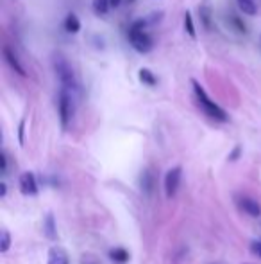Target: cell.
Instances as JSON below:
<instances>
[{"instance_id": "cell-1", "label": "cell", "mask_w": 261, "mask_h": 264, "mask_svg": "<svg viewBox=\"0 0 261 264\" xmlns=\"http://www.w3.org/2000/svg\"><path fill=\"white\" fill-rule=\"evenodd\" d=\"M192 86H193V94L197 97V104L201 106V110L204 111L208 117H211L213 121H218V123H227V121H229L226 110L220 108L218 104L206 94V90L202 88V84L199 83V81L192 79Z\"/></svg>"}, {"instance_id": "cell-2", "label": "cell", "mask_w": 261, "mask_h": 264, "mask_svg": "<svg viewBox=\"0 0 261 264\" xmlns=\"http://www.w3.org/2000/svg\"><path fill=\"white\" fill-rule=\"evenodd\" d=\"M145 25H147V20H138V22H134L133 25L129 27V31H127L129 43L140 54H147L154 49V40L145 31Z\"/></svg>"}, {"instance_id": "cell-3", "label": "cell", "mask_w": 261, "mask_h": 264, "mask_svg": "<svg viewBox=\"0 0 261 264\" xmlns=\"http://www.w3.org/2000/svg\"><path fill=\"white\" fill-rule=\"evenodd\" d=\"M54 70H56L57 79H59L61 86L66 88V90L72 92V94L79 92V88H81L79 79H77L72 65H70V63L66 62L63 56H57L56 60H54Z\"/></svg>"}, {"instance_id": "cell-4", "label": "cell", "mask_w": 261, "mask_h": 264, "mask_svg": "<svg viewBox=\"0 0 261 264\" xmlns=\"http://www.w3.org/2000/svg\"><path fill=\"white\" fill-rule=\"evenodd\" d=\"M57 111H59L61 126H63V130H66L73 115V97H72V92H68V90L63 86H61L59 97H57Z\"/></svg>"}, {"instance_id": "cell-5", "label": "cell", "mask_w": 261, "mask_h": 264, "mask_svg": "<svg viewBox=\"0 0 261 264\" xmlns=\"http://www.w3.org/2000/svg\"><path fill=\"white\" fill-rule=\"evenodd\" d=\"M181 174H182V169L179 167V165H175V167H172L170 171L167 172V176H165V194H167L168 198H174L175 192H177L179 184H181Z\"/></svg>"}, {"instance_id": "cell-6", "label": "cell", "mask_w": 261, "mask_h": 264, "mask_svg": "<svg viewBox=\"0 0 261 264\" xmlns=\"http://www.w3.org/2000/svg\"><path fill=\"white\" fill-rule=\"evenodd\" d=\"M20 192L25 196L38 194V182H36V176L30 171L22 172V176H20Z\"/></svg>"}, {"instance_id": "cell-7", "label": "cell", "mask_w": 261, "mask_h": 264, "mask_svg": "<svg viewBox=\"0 0 261 264\" xmlns=\"http://www.w3.org/2000/svg\"><path fill=\"white\" fill-rule=\"evenodd\" d=\"M236 203H238V207L242 209L245 214L252 216V218H257L261 216V205L252 198H247V196H238L236 198Z\"/></svg>"}, {"instance_id": "cell-8", "label": "cell", "mask_w": 261, "mask_h": 264, "mask_svg": "<svg viewBox=\"0 0 261 264\" xmlns=\"http://www.w3.org/2000/svg\"><path fill=\"white\" fill-rule=\"evenodd\" d=\"M2 54H4V60L8 62V65L11 67V69L15 70V72L18 74V76H22V77L27 76L25 69H23L22 63H20L18 56H16V54L11 50V47H9V45H4V49H2Z\"/></svg>"}, {"instance_id": "cell-9", "label": "cell", "mask_w": 261, "mask_h": 264, "mask_svg": "<svg viewBox=\"0 0 261 264\" xmlns=\"http://www.w3.org/2000/svg\"><path fill=\"white\" fill-rule=\"evenodd\" d=\"M47 264H70L68 253L63 246H52L49 250V260Z\"/></svg>"}, {"instance_id": "cell-10", "label": "cell", "mask_w": 261, "mask_h": 264, "mask_svg": "<svg viewBox=\"0 0 261 264\" xmlns=\"http://www.w3.org/2000/svg\"><path fill=\"white\" fill-rule=\"evenodd\" d=\"M140 189L145 196H151L154 191V174H152L151 169H145L140 174Z\"/></svg>"}, {"instance_id": "cell-11", "label": "cell", "mask_w": 261, "mask_h": 264, "mask_svg": "<svg viewBox=\"0 0 261 264\" xmlns=\"http://www.w3.org/2000/svg\"><path fill=\"white\" fill-rule=\"evenodd\" d=\"M64 31L70 33V35H77L81 31V20L77 18V15L68 13L66 18H64Z\"/></svg>"}, {"instance_id": "cell-12", "label": "cell", "mask_w": 261, "mask_h": 264, "mask_svg": "<svg viewBox=\"0 0 261 264\" xmlns=\"http://www.w3.org/2000/svg\"><path fill=\"white\" fill-rule=\"evenodd\" d=\"M236 2H238V8H240V11H242L243 15L254 16L257 13L256 0H236Z\"/></svg>"}, {"instance_id": "cell-13", "label": "cell", "mask_w": 261, "mask_h": 264, "mask_svg": "<svg viewBox=\"0 0 261 264\" xmlns=\"http://www.w3.org/2000/svg\"><path fill=\"white\" fill-rule=\"evenodd\" d=\"M43 232L49 239H56L57 238V232H56V221H54V216L52 214H47L45 223H43Z\"/></svg>"}, {"instance_id": "cell-14", "label": "cell", "mask_w": 261, "mask_h": 264, "mask_svg": "<svg viewBox=\"0 0 261 264\" xmlns=\"http://www.w3.org/2000/svg\"><path fill=\"white\" fill-rule=\"evenodd\" d=\"M138 79H140V83L147 84V86H156V84H158V79H156L154 72H151L148 69H140Z\"/></svg>"}, {"instance_id": "cell-15", "label": "cell", "mask_w": 261, "mask_h": 264, "mask_svg": "<svg viewBox=\"0 0 261 264\" xmlns=\"http://www.w3.org/2000/svg\"><path fill=\"white\" fill-rule=\"evenodd\" d=\"M109 8H111L109 0H93V2H91V9H93L95 15H99V16L107 15Z\"/></svg>"}, {"instance_id": "cell-16", "label": "cell", "mask_w": 261, "mask_h": 264, "mask_svg": "<svg viewBox=\"0 0 261 264\" xmlns=\"http://www.w3.org/2000/svg\"><path fill=\"white\" fill-rule=\"evenodd\" d=\"M109 257H111V260H115V262H127L129 260V252L127 250H124V248H113L109 252Z\"/></svg>"}, {"instance_id": "cell-17", "label": "cell", "mask_w": 261, "mask_h": 264, "mask_svg": "<svg viewBox=\"0 0 261 264\" xmlns=\"http://www.w3.org/2000/svg\"><path fill=\"white\" fill-rule=\"evenodd\" d=\"M184 31L188 33L190 38H197V33H195V23H193V16L190 11L184 13Z\"/></svg>"}, {"instance_id": "cell-18", "label": "cell", "mask_w": 261, "mask_h": 264, "mask_svg": "<svg viewBox=\"0 0 261 264\" xmlns=\"http://www.w3.org/2000/svg\"><path fill=\"white\" fill-rule=\"evenodd\" d=\"M0 238H2V239H0V241H2V243H0V252L6 253L9 250V246H11V233H9L8 230L4 228V230H2V233H0Z\"/></svg>"}, {"instance_id": "cell-19", "label": "cell", "mask_w": 261, "mask_h": 264, "mask_svg": "<svg viewBox=\"0 0 261 264\" xmlns=\"http://www.w3.org/2000/svg\"><path fill=\"white\" fill-rule=\"evenodd\" d=\"M199 11H201L202 22H204L206 29H209V27H211V23H209V20H211V8H209V6H202Z\"/></svg>"}, {"instance_id": "cell-20", "label": "cell", "mask_w": 261, "mask_h": 264, "mask_svg": "<svg viewBox=\"0 0 261 264\" xmlns=\"http://www.w3.org/2000/svg\"><path fill=\"white\" fill-rule=\"evenodd\" d=\"M250 252H252L254 255L261 257V241H252V243H250Z\"/></svg>"}, {"instance_id": "cell-21", "label": "cell", "mask_w": 261, "mask_h": 264, "mask_svg": "<svg viewBox=\"0 0 261 264\" xmlns=\"http://www.w3.org/2000/svg\"><path fill=\"white\" fill-rule=\"evenodd\" d=\"M6 169H8V158H6V153L0 155V171L6 172Z\"/></svg>"}, {"instance_id": "cell-22", "label": "cell", "mask_w": 261, "mask_h": 264, "mask_svg": "<svg viewBox=\"0 0 261 264\" xmlns=\"http://www.w3.org/2000/svg\"><path fill=\"white\" fill-rule=\"evenodd\" d=\"M240 153H242V148H240V145H236L235 150H233V153L229 155V160H231V162H235L236 158L240 157Z\"/></svg>"}, {"instance_id": "cell-23", "label": "cell", "mask_w": 261, "mask_h": 264, "mask_svg": "<svg viewBox=\"0 0 261 264\" xmlns=\"http://www.w3.org/2000/svg\"><path fill=\"white\" fill-rule=\"evenodd\" d=\"M23 131H25V121H22V123H20V128H18V140L22 145H23Z\"/></svg>"}, {"instance_id": "cell-24", "label": "cell", "mask_w": 261, "mask_h": 264, "mask_svg": "<svg viewBox=\"0 0 261 264\" xmlns=\"http://www.w3.org/2000/svg\"><path fill=\"white\" fill-rule=\"evenodd\" d=\"M6 192H8V187H6V184H0V196H6Z\"/></svg>"}, {"instance_id": "cell-25", "label": "cell", "mask_w": 261, "mask_h": 264, "mask_svg": "<svg viewBox=\"0 0 261 264\" xmlns=\"http://www.w3.org/2000/svg\"><path fill=\"white\" fill-rule=\"evenodd\" d=\"M109 4H111V8H118V6L122 4V0H109Z\"/></svg>"}, {"instance_id": "cell-26", "label": "cell", "mask_w": 261, "mask_h": 264, "mask_svg": "<svg viewBox=\"0 0 261 264\" xmlns=\"http://www.w3.org/2000/svg\"><path fill=\"white\" fill-rule=\"evenodd\" d=\"M81 264H97V262H95L93 259H83V262Z\"/></svg>"}]
</instances>
